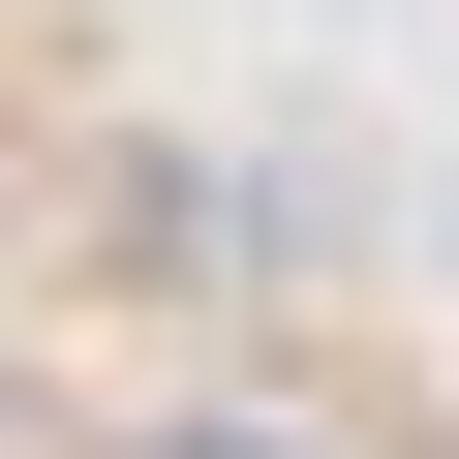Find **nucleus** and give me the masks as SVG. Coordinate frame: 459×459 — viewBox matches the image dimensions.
<instances>
[{
    "mask_svg": "<svg viewBox=\"0 0 459 459\" xmlns=\"http://www.w3.org/2000/svg\"><path fill=\"white\" fill-rule=\"evenodd\" d=\"M123 459H276V429H123Z\"/></svg>",
    "mask_w": 459,
    "mask_h": 459,
    "instance_id": "nucleus-1",
    "label": "nucleus"
}]
</instances>
